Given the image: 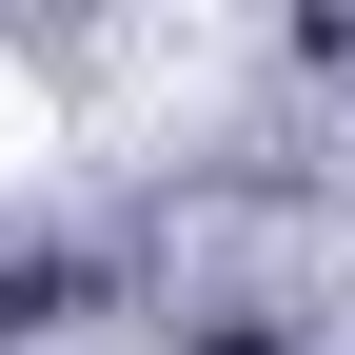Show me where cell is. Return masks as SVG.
Masks as SVG:
<instances>
[{
    "instance_id": "obj_1",
    "label": "cell",
    "mask_w": 355,
    "mask_h": 355,
    "mask_svg": "<svg viewBox=\"0 0 355 355\" xmlns=\"http://www.w3.org/2000/svg\"><path fill=\"white\" fill-rule=\"evenodd\" d=\"M198 355H296V336H257V316H217V336H198Z\"/></svg>"
}]
</instances>
